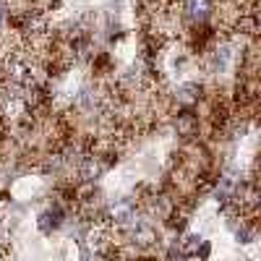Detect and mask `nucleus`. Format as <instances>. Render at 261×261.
<instances>
[{
  "label": "nucleus",
  "mask_w": 261,
  "mask_h": 261,
  "mask_svg": "<svg viewBox=\"0 0 261 261\" xmlns=\"http://www.w3.org/2000/svg\"><path fill=\"white\" fill-rule=\"evenodd\" d=\"M206 241L201 235H188L186 241L180 243V253L178 256H183V258H191V256H199L201 253V246H204Z\"/></svg>",
  "instance_id": "1a4fd4ad"
},
{
  "label": "nucleus",
  "mask_w": 261,
  "mask_h": 261,
  "mask_svg": "<svg viewBox=\"0 0 261 261\" xmlns=\"http://www.w3.org/2000/svg\"><path fill=\"white\" fill-rule=\"evenodd\" d=\"M136 214H139V199H134V196H120V199H115L107 206L105 217L113 227H130L136 222Z\"/></svg>",
  "instance_id": "f257e3e1"
},
{
  "label": "nucleus",
  "mask_w": 261,
  "mask_h": 261,
  "mask_svg": "<svg viewBox=\"0 0 261 261\" xmlns=\"http://www.w3.org/2000/svg\"><path fill=\"white\" fill-rule=\"evenodd\" d=\"M63 220H65V212L60 206H50V209H45V212L39 214L37 225H39V230L45 232V235H50V232H55L63 225Z\"/></svg>",
  "instance_id": "423d86ee"
},
{
  "label": "nucleus",
  "mask_w": 261,
  "mask_h": 261,
  "mask_svg": "<svg viewBox=\"0 0 261 261\" xmlns=\"http://www.w3.org/2000/svg\"><path fill=\"white\" fill-rule=\"evenodd\" d=\"M201 92H204V89H201V84H196V81H186V84H180V86H178L175 99H178V105H180V107H188V110H191V107L201 99Z\"/></svg>",
  "instance_id": "0eeeda50"
},
{
  "label": "nucleus",
  "mask_w": 261,
  "mask_h": 261,
  "mask_svg": "<svg viewBox=\"0 0 261 261\" xmlns=\"http://www.w3.org/2000/svg\"><path fill=\"white\" fill-rule=\"evenodd\" d=\"M186 222H188V220H186V209L172 212V214H170V227H172V230H183V227H186Z\"/></svg>",
  "instance_id": "9b49d317"
},
{
  "label": "nucleus",
  "mask_w": 261,
  "mask_h": 261,
  "mask_svg": "<svg viewBox=\"0 0 261 261\" xmlns=\"http://www.w3.org/2000/svg\"><path fill=\"white\" fill-rule=\"evenodd\" d=\"M79 107L84 113H94L99 107V94L97 89H92V86H84V89L79 92Z\"/></svg>",
  "instance_id": "6e6552de"
},
{
  "label": "nucleus",
  "mask_w": 261,
  "mask_h": 261,
  "mask_svg": "<svg viewBox=\"0 0 261 261\" xmlns=\"http://www.w3.org/2000/svg\"><path fill=\"white\" fill-rule=\"evenodd\" d=\"M232 230H235V241H238V243H243V246H246V243H253L256 230H253L251 225H246L243 220H241V225L235 222V225H232Z\"/></svg>",
  "instance_id": "9d476101"
},
{
  "label": "nucleus",
  "mask_w": 261,
  "mask_h": 261,
  "mask_svg": "<svg viewBox=\"0 0 261 261\" xmlns=\"http://www.w3.org/2000/svg\"><path fill=\"white\" fill-rule=\"evenodd\" d=\"M214 13V3L212 0H186V16L193 21V24H206Z\"/></svg>",
  "instance_id": "20e7f679"
},
{
  "label": "nucleus",
  "mask_w": 261,
  "mask_h": 261,
  "mask_svg": "<svg viewBox=\"0 0 261 261\" xmlns=\"http://www.w3.org/2000/svg\"><path fill=\"white\" fill-rule=\"evenodd\" d=\"M128 230H130V243H134L136 248H141V251H149V248H154L160 243L157 227L151 222H146V220H136Z\"/></svg>",
  "instance_id": "f03ea898"
},
{
  "label": "nucleus",
  "mask_w": 261,
  "mask_h": 261,
  "mask_svg": "<svg viewBox=\"0 0 261 261\" xmlns=\"http://www.w3.org/2000/svg\"><path fill=\"white\" fill-rule=\"evenodd\" d=\"M76 170H79V180L81 183H97L107 167H105V162L97 154H81Z\"/></svg>",
  "instance_id": "7ed1b4c3"
},
{
  "label": "nucleus",
  "mask_w": 261,
  "mask_h": 261,
  "mask_svg": "<svg viewBox=\"0 0 261 261\" xmlns=\"http://www.w3.org/2000/svg\"><path fill=\"white\" fill-rule=\"evenodd\" d=\"M175 130L183 139H193L196 134H199V115H196L193 110H188V107H183V110L175 115Z\"/></svg>",
  "instance_id": "39448f33"
}]
</instances>
